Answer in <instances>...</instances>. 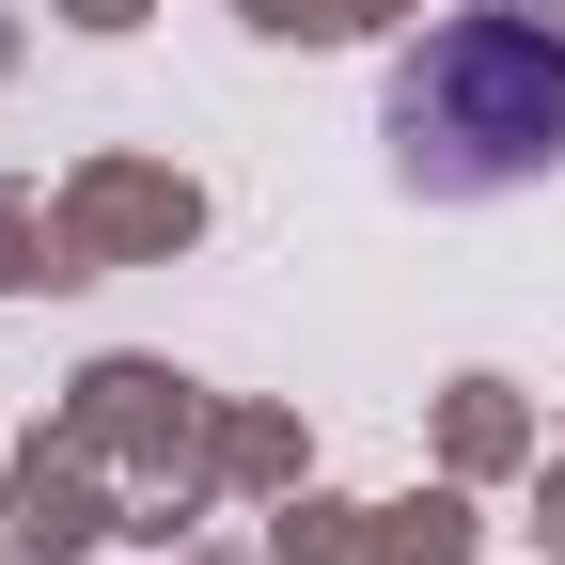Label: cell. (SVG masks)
<instances>
[{"instance_id":"cell-1","label":"cell","mask_w":565,"mask_h":565,"mask_svg":"<svg viewBox=\"0 0 565 565\" xmlns=\"http://www.w3.org/2000/svg\"><path fill=\"white\" fill-rule=\"evenodd\" d=\"M377 141L424 204H503L565 173V17L534 0H456L424 47H393Z\"/></svg>"}]
</instances>
